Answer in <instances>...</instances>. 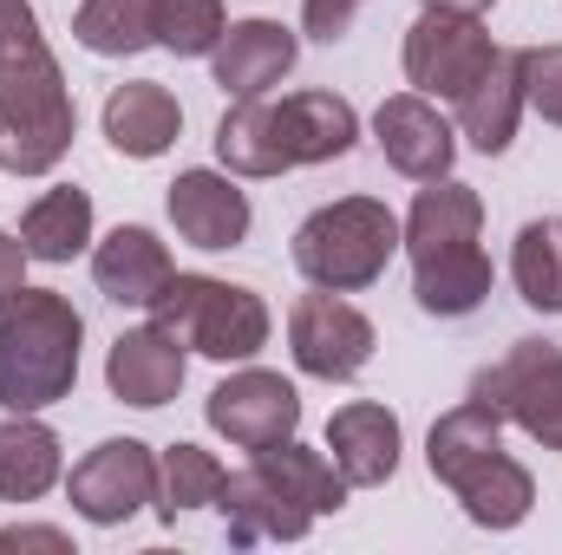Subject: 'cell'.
Segmentation results:
<instances>
[{"label":"cell","instance_id":"obj_1","mask_svg":"<svg viewBox=\"0 0 562 555\" xmlns=\"http://www.w3.org/2000/svg\"><path fill=\"white\" fill-rule=\"evenodd\" d=\"M79 138L72 86L40 33L33 0H0V170L46 177Z\"/></svg>","mask_w":562,"mask_h":555},{"label":"cell","instance_id":"obj_2","mask_svg":"<svg viewBox=\"0 0 562 555\" xmlns=\"http://www.w3.org/2000/svg\"><path fill=\"white\" fill-rule=\"evenodd\" d=\"M400 229H406L400 249L413 256V294H419L425 314L464 320V314H477L491 301V256L477 249V236H484V196L471 183L431 177L413 196V216Z\"/></svg>","mask_w":562,"mask_h":555},{"label":"cell","instance_id":"obj_3","mask_svg":"<svg viewBox=\"0 0 562 555\" xmlns=\"http://www.w3.org/2000/svg\"><path fill=\"white\" fill-rule=\"evenodd\" d=\"M79 340L86 320L53 287H20L0 307V406L46 412L79 386Z\"/></svg>","mask_w":562,"mask_h":555},{"label":"cell","instance_id":"obj_4","mask_svg":"<svg viewBox=\"0 0 562 555\" xmlns=\"http://www.w3.org/2000/svg\"><path fill=\"white\" fill-rule=\"evenodd\" d=\"M406 229L400 216L380 203V196H340L327 209H314L301 229H294V269L314 281V287H334V294H360L386 275V262L400 256Z\"/></svg>","mask_w":562,"mask_h":555},{"label":"cell","instance_id":"obj_5","mask_svg":"<svg viewBox=\"0 0 562 555\" xmlns=\"http://www.w3.org/2000/svg\"><path fill=\"white\" fill-rule=\"evenodd\" d=\"M150 320L177 340V347H190V353H203V360H256L262 347H269V301L256 294V287H236V281H216V275H170L164 281V294L150 301Z\"/></svg>","mask_w":562,"mask_h":555},{"label":"cell","instance_id":"obj_6","mask_svg":"<svg viewBox=\"0 0 562 555\" xmlns=\"http://www.w3.org/2000/svg\"><path fill=\"white\" fill-rule=\"evenodd\" d=\"M471 399H484L497 418H510L543 451H562V347L517 340L497 366L471 380Z\"/></svg>","mask_w":562,"mask_h":555},{"label":"cell","instance_id":"obj_7","mask_svg":"<svg viewBox=\"0 0 562 555\" xmlns=\"http://www.w3.org/2000/svg\"><path fill=\"white\" fill-rule=\"evenodd\" d=\"M497 59V39L471 20V13H431L425 7L419 20L406 26V79L425 99H464Z\"/></svg>","mask_w":562,"mask_h":555},{"label":"cell","instance_id":"obj_8","mask_svg":"<svg viewBox=\"0 0 562 555\" xmlns=\"http://www.w3.org/2000/svg\"><path fill=\"white\" fill-rule=\"evenodd\" d=\"M373 320L353 307V301H340L334 287H321V294H301L294 307H288V353H294V366L307 373V380H353L367 360H373Z\"/></svg>","mask_w":562,"mask_h":555},{"label":"cell","instance_id":"obj_9","mask_svg":"<svg viewBox=\"0 0 562 555\" xmlns=\"http://www.w3.org/2000/svg\"><path fill=\"white\" fill-rule=\"evenodd\" d=\"M66 497L86 523L112 530V523H132L144 503H157V451L138 438H105L92 444L72 477H66Z\"/></svg>","mask_w":562,"mask_h":555},{"label":"cell","instance_id":"obj_10","mask_svg":"<svg viewBox=\"0 0 562 555\" xmlns=\"http://www.w3.org/2000/svg\"><path fill=\"white\" fill-rule=\"evenodd\" d=\"M203 418H210V431H223L236 451H269V444H281V438L301 431V393H294L281 373L249 366V373H229V380L203 399Z\"/></svg>","mask_w":562,"mask_h":555},{"label":"cell","instance_id":"obj_11","mask_svg":"<svg viewBox=\"0 0 562 555\" xmlns=\"http://www.w3.org/2000/svg\"><path fill=\"white\" fill-rule=\"evenodd\" d=\"M373 138H380V157H386L400 177H413V183L451 177L458 132H451V118H445L425 92H393V99L373 112Z\"/></svg>","mask_w":562,"mask_h":555},{"label":"cell","instance_id":"obj_12","mask_svg":"<svg viewBox=\"0 0 562 555\" xmlns=\"http://www.w3.org/2000/svg\"><path fill=\"white\" fill-rule=\"evenodd\" d=\"M164 203H170V223H177V236H183L190 249L223 256V249H243V242H249L256 209H249V196L236 190V177H223V170H183Z\"/></svg>","mask_w":562,"mask_h":555},{"label":"cell","instance_id":"obj_13","mask_svg":"<svg viewBox=\"0 0 562 555\" xmlns=\"http://www.w3.org/2000/svg\"><path fill=\"white\" fill-rule=\"evenodd\" d=\"M269 132H276L281 170L334 163V157H347L353 138H360V112L340 92H288L281 105H269Z\"/></svg>","mask_w":562,"mask_h":555},{"label":"cell","instance_id":"obj_14","mask_svg":"<svg viewBox=\"0 0 562 555\" xmlns=\"http://www.w3.org/2000/svg\"><path fill=\"white\" fill-rule=\"evenodd\" d=\"M183 373H190V347H177L157 320L119 333L112 353H105V386H112V399H125V406H138V412L170 406V399L183 393Z\"/></svg>","mask_w":562,"mask_h":555},{"label":"cell","instance_id":"obj_15","mask_svg":"<svg viewBox=\"0 0 562 555\" xmlns=\"http://www.w3.org/2000/svg\"><path fill=\"white\" fill-rule=\"evenodd\" d=\"M301 59V39L281 20H236L223 33V46L210 53V72L229 99H262L269 86H281Z\"/></svg>","mask_w":562,"mask_h":555},{"label":"cell","instance_id":"obj_16","mask_svg":"<svg viewBox=\"0 0 562 555\" xmlns=\"http://www.w3.org/2000/svg\"><path fill=\"white\" fill-rule=\"evenodd\" d=\"M216 510H223V523H229V543H301V536L314 530V510L294 503L262 464L223 477Z\"/></svg>","mask_w":562,"mask_h":555},{"label":"cell","instance_id":"obj_17","mask_svg":"<svg viewBox=\"0 0 562 555\" xmlns=\"http://www.w3.org/2000/svg\"><path fill=\"white\" fill-rule=\"evenodd\" d=\"M170 275H177V269H170V249H164L144 223H119V229L92 249V281H99V294L119 301V307H150Z\"/></svg>","mask_w":562,"mask_h":555},{"label":"cell","instance_id":"obj_18","mask_svg":"<svg viewBox=\"0 0 562 555\" xmlns=\"http://www.w3.org/2000/svg\"><path fill=\"white\" fill-rule=\"evenodd\" d=\"M327 451H334V464L353 490H373L400 471V418L386 406H373V399L340 406L327 418Z\"/></svg>","mask_w":562,"mask_h":555},{"label":"cell","instance_id":"obj_19","mask_svg":"<svg viewBox=\"0 0 562 555\" xmlns=\"http://www.w3.org/2000/svg\"><path fill=\"white\" fill-rule=\"evenodd\" d=\"M183 132V105L157 86V79H132V86H112V99H105V144L119 150V157H164L170 144Z\"/></svg>","mask_w":562,"mask_h":555},{"label":"cell","instance_id":"obj_20","mask_svg":"<svg viewBox=\"0 0 562 555\" xmlns=\"http://www.w3.org/2000/svg\"><path fill=\"white\" fill-rule=\"evenodd\" d=\"M445 490L464 503V517H471L477 530H517V523L530 517V503H537V477H530L517 457H504V451L477 457V464L458 471Z\"/></svg>","mask_w":562,"mask_h":555},{"label":"cell","instance_id":"obj_21","mask_svg":"<svg viewBox=\"0 0 562 555\" xmlns=\"http://www.w3.org/2000/svg\"><path fill=\"white\" fill-rule=\"evenodd\" d=\"M517 118H524V79H517V53H504L497 46V59H491V72L458 99V132L471 150H484V157H504L510 138H517Z\"/></svg>","mask_w":562,"mask_h":555},{"label":"cell","instance_id":"obj_22","mask_svg":"<svg viewBox=\"0 0 562 555\" xmlns=\"http://www.w3.org/2000/svg\"><path fill=\"white\" fill-rule=\"evenodd\" d=\"M59 477H66L59 431L33 412H13L0 424V503H40Z\"/></svg>","mask_w":562,"mask_h":555},{"label":"cell","instance_id":"obj_23","mask_svg":"<svg viewBox=\"0 0 562 555\" xmlns=\"http://www.w3.org/2000/svg\"><path fill=\"white\" fill-rule=\"evenodd\" d=\"M491 451H504V418L491 412L484 399L451 406V412L431 424V438H425V464H431L438 484H451L458 471H471V464L491 457Z\"/></svg>","mask_w":562,"mask_h":555},{"label":"cell","instance_id":"obj_24","mask_svg":"<svg viewBox=\"0 0 562 555\" xmlns=\"http://www.w3.org/2000/svg\"><path fill=\"white\" fill-rule=\"evenodd\" d=\"M20 242L33 262H72L92 242V196L86 190H46L26 216H20Z\"/></svg>","mask_w":562,"mask_h":555},{"label":"cell","instance_id":"obj_25","mask_svg":"<svg viewBox=\"0 0 562 555\" xmlns=\"http://www.w3.org/2000/svg\"><path fill=\"white\" fill-rule=\"evenodd\" d=\"M256 464L276 477L294 503H307L314 517H334V510L347 503V490H353L327 451H307V444H294V438H281V444H269V451H256Z\"/></svg>","mask_w":562,"mask_h":555},{"label":"cell","instance_id":"obj_26","mask_svg":"<svg viewBox=\"0 0 562 555\" xmlns=\"http://www.w3.org/2000/svg\"><path fill=\"white\" fill-rule=\"evenodd\" d=\"M72 39L99 59H132L157 46V0H86L72 13Z\"/></svg>","mask_w":562,"mask_h":555},{"label":"cell","instance_id":"obj_27","mask_svg":"<svg viewBox=\"0 0 562 555\" xmlns=\"http://www.w3.org/2000/svg\"><path fill=\"white\" fill-rule=\"evenodd\" d=\"M510 281H517L524 307H537V314H562V216H537V223L517 229Z\"/></svg>","mask_w":562,"mask_h":555},{"label":"cell","instance_id":"obj_28","mask_svg":"<svg viewBox=\"0 0 562 555\" xmlns=\"http://www.w3.org/2000/svg\"><path fill=\"white\" fill-rule=\"evenodd\" d=\"M223 477H229V471H223L203 444H170V451H157V517L177 523L183 510L216 503V497H223Z\"/></svg>","mask_w":562,"mask_h":555},{"label":"cell","instance_id":"obj_29","mask_svg":"<svg viewBox=\"0 0 562 555\" xmlns=\"http://www.w3.org/2000/svg\"><path fill=\"white\" fill-rule=\"evenodd\" d=\"M216 163L229 177H281L276 132H269V99H236L216 125Z\"/></svg>","mask_w":562,"mask_h":555},{"label":"cell","instance_id":"obj_30","mask_svg":"<svg viewBox=\"0 0 562 555\" xmlns=\"http://www.w3.org/2000/svg\"><path fill=\"white\" fill-rule=\"evenodd\" d=\"M229 33L223 0H157V46L177 59H210Z\"/></svg>","mask_w":562,"mask_h":555},{"label":"cell","instance_id":"obj_31","mask_svg":"<svg viewBox=\"0 0 562 555\" xmlns=\"http://www.w3.org/2000/svg\"><path fill=\"white\" fill-rule=\"evenodd\" d=\"M517 79H524V105L537 118L562 125V46H524L517 53Z\"/></svg>","mask_w":562,"mask_h":555},{"label":"cell","instance_id":"obj_32","mask_svg":"<svg viewBox=\"0 0 562 555\" xmlns=\"http://www.w3.org/2000/svg\"><path fill=\"white\" fill-rule=\"evenodd\" d=\"M360 7H367V0H301V26H307L314 39H327V46H334V39L353 26V13H360Z\"/></svg>","mask_w":562,"mask_h":555},{"label":"cell","instance_id":"obj_33","mask_svg":"<svg viewBox=\"0 0 562 555\" xmlns=\"http://www.w3.org/2000/svg\"><path fill=\"white\" fill-rule=\"evenodd\" d=\"M26 262H33V256H26V242L0 229V307H7V301L26 287Z\"/></svg>","mask_w":562,"mask_h":555},{"label":"cell","instance_id":"obj_34","mask_svg":"<svg viewBox=\"0 0 562 555\" xmlns=\"http://www.w3.org/2000/svg\"><path fill=\"white\" fill-rule=\"evenodd\" d=\"M0 550H72V536L66 530H40V523H13V530H0Z\"/></svg>","mask_w":562,"mask_h":555},{"label":"cell","instance_id":"obj_35","mask_svg":"<svg viewBox=\"0 0 562 555\" xmlns=\"http://www.w3.org/2000/svg\"><path fill=\"white\" fill-rule=\"evenodd\" d=\"M425 7H431V13H471V20H477V13H491L497 0H425Z\"/></svg>","mask_w":562,"mask_h":555}]
</instances>
